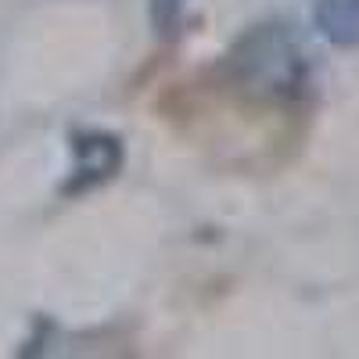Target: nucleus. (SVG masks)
Here are the masks:
<instances>
[{
    "mask_svg": "<svg viewBox=\"0 0 359 359\" xmlns=\"http://www.w3.org/2000/svg\"><path fill=\"white\" fill-rule=\"evenodd\" d=\"M69 172L57 184L62 198H83L90 191H97L123 172L126 165V147L111 130L97 126H79L69 133Z\"/></svg>",
    "mask_w": 359,
    "mask_h": 359,
    "instance_id": "f03ea898",
    "label": "nucleus"
},
{
    "mask_svg": "<svg viewBox=\"0 0 359 359\" xmlns=\"http://www.w3.org/2000/svg\"><path fill=\"white\" fill-rule=\"evenodd\" d=\"M219 79L248 104L306 108L313 94V62L284 22H259L226 47Z\"/></svg>",
    "mask_w": 359,
    "mask_h": 359,
    "instance_id": "f257e3e1",
    "label": "nucleus"
},
{
    "mask_svg": "<svg viewBox=\"0 0 359 359\" xmlns=\"http://www.w3.org/2000/svg\"><path fill=\"white\" fill-rule=\"evenodd\" d=\"M187 8H191V0H147V22H151V33L162 43L180 40L184 29H187Z\"/></svg>",
    "mask_w": 359,
    "mask_h": 359,
    "instance_id": "20e7f679",
    "label": "nucleus"
},
{
    "mask_svg": "<svg viewBox=\"0 0 359 359\" xmlns=\"http://www.w3.org/2000/svg\"><path fill=\"white\" fill-rule=\"evenodd\" d=\"M316 33L341 50H359V0H313Z\"/></svg>",
    "mask_w": 359,
    "mask_h": 359,
    "instance_id": "7ed1b4c3",
    "label": "nucleus"
}]
</instances>
